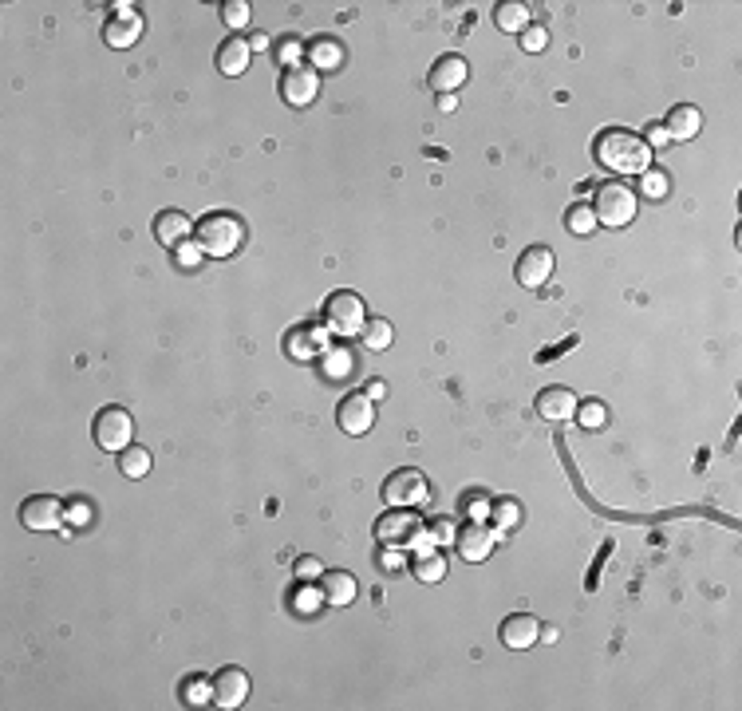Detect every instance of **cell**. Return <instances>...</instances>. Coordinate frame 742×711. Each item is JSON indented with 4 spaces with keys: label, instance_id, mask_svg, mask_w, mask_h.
I'll return each instance as SVG.
<instances>
[{
    "label": "cell",
    "instance_id": "484cf974",
    "mask_svg": "<svg viewBox=\"0 0 742 711\" xmlns=\"http://www.w3.org/2000/svg\"><path fill=\"white\" fill-rule=\"evenodd\" d=\"M360 336H364V344H367L371 352H383V348H391V336H395V332H391V325H387L383 316H371L367 325L360 328Z\"/></svg>",
    "mask_w": 742,
    "mask_h": 711
},
{
    "label": "cell",
    "instance_id": "cb8c5ba5",
    "mask_svg": "<svg viewBox=\"0 0 742 711\" xmlns=\"http://www.w3.org/2000/svg\"><path fill=\"white\" fill-rule=\"evenodd\" d=\"M494 24L501 32H521V28H530V8L521 0H506V5L494 8Z\"/></svg>",
    "mask_w": 742,
    "mask_h": 711
},
{
    "label": "cell",
    "instance_id": "836d02e7",
    "mask_svg": "<svg viewBox=\"0 0 742 711\" xmlns=\"http://www.w3.org/2000/svg\"><path fill=\"white\" fill-rule=\"evenodd\" d=\"M222 20L230 24V28H245V24H249V5H245V0H225V5H222Z\"/></svg>",
    "mask_w": 742,
    "mask_h": 711
},
{
    "label": "cell",
    "instance_id": "60d3db41",
    "mask_svg": "<svg viewBox=\"0 0 742 711\" xmlns=\"http://www.w3.org/2000/svg\"><path fill=\"white\" fill-rule=\"evenodd\" d=\"M67 521H76V526H83V521H91V502H71L67 506Z\"/></svg>",
    "mask_w": 742,
    "mask_h": 711
},
{
    "label": "cell",
    "instance_id": "52a82bcc",
    "mask_svg": "<svg viewBox=\"0 0 742 711\" xmlns=\"http://www.w3.org/2000/svg\"><path fill=\"white\" fill-rule=\"evenodd\" d=\"M64 518H67V506L59 502L56 494H32V498H24V502H20V521L28 530H36V533L56 530Z\"/></svg>",
    "mask_w": 742,
    "mask_h": 711
},
{
    "label": "cell",
    "instance_id": "d6986e66",
    "mask_svg": "<svg viewBox=\"0 0 742 711\" xmlns=\"http://www.w3.org/2000/svg\"><path fill=\"white\" fill-rule=\"evenodd\" d=\"M249 59H253V47H249V40H242V36H230V40L218 44V71L222 76H242L249 67Z\"/></svg>",
    "mask_w": 742,
    "mask_h": 711
},
{
    "label": "cell",
    "instance_id": "74e56055",
    "mask_svg": "<svg viewBox=\"0 0 742 711\" xmlns=\"http://www.w3.org/2000/svg\"><path fill=\"white\" fill-rule=\"evenodd\" d=\"M198 257H201V245H194V242H182V245H178V265H182V269H194Z\"/></svg>",
    "mask_w": 742,
    "mask_h": 711
},
{
    "label": "cell",
    "instance_id": "4fadbf2b",
    "mask_svg": "<svg viewBox=\"0 0 742 711\" xmlns=\"http://www.w3.org/2000/svg\"><path fill=\"white\" fill-rule=\"evenodd\" d=\"M553 261L557 257L549 245H530L518 257V284H525V289H541V284L553 277Z\"/></svg>",
    "mask_w": 742,
    "mask_h": 711
},
{
    "label": "cell",
    "instance_id": "5bb4252c",
    "mask_svg": "<svg viewBox=\"0 0 742 711\" xmlns=\"http://www.w3.org/2000/svg\"><path fill=\"white\" fill-rule=\"evenodd\" d=\"M115 8L119 12L103 24V40L111 44V47H130V44L139 40V32H142V20H139L135 5H115Z\"/></svg>",
    "mask_w": 742,
    "mask_h": 711
},
{
    "label": "cell",
    "instance_id": "44dd1931",
    "mask_svg": "<svg viewBox=\"0 0 742 711\" xmlns=\"http://www.w3.org/2000/svg\"><path fill=\"white\" fill-rule=\"evenodd\" d=\"M190 230H194V225H190V218H186L182 210H162L159 218H154V237H159L162 245L178 249L190 237Z\"/></svg>",
    "mask_w": 742,
    "mask_h": 711
},
{
    "label": "cell",
    "instance_id": "e0dca14e",
    "mask_svg": "<svg viewBox=\"0 0 742 711\" xmlns=\"http://www.w3.org/2000/svg\"><path fill=\"white\" fill-rule=\"evenodd\" d=\"M667 142H687V139H696L699 130H703V115H699V107H691V103H675L672 107V115H667Z\"/></svg>",
    "mask_w": 742,
    "mask_h": 711
},
{
    "label": "cell",
    "instance_id": "4316f807",
    "mask_svg": "<svg viewBox=\"0 0 742 711\" xmlns=\"http://www.w3.org/2000/svg\"><path fill=\"white\" fill-rule=\"evenodd\" d=\"M565 225H569V233H577V237H589L596 230V213L589 201H577V206H569L565 213Z\"/></svg>",
    "mask_w": 742,
    "mask_h": 711
},
{
    "label": "cell",
    "instance_id": "e575fe53",
    "mask_svg": "<svg viewBox=\"0 0 742 711\" xmlns=\"http://www.w3.org/2000/svg\"><path fill=\"white\" fill-rule=\"evenodd\" d=\"M320 601H325V592H316V589H308V581H301V589H296V613H316L320 609Z\"/></svg>",
    "mask_w": 742,
    "mask_h": 711
},
{
    "label": "cell",
    "instance_id": "d4e9b609",
    "mask_svg": "<svg viewBox=\"0 0 742 711\" xmlns=\"http://www.w3.org/2000/svg\"><path fill=\"white\" fill-rule=\"evenodd\" d=\"M119 470H123L127 479H142V474H150V450L135 447V443H130L127 450H119Z\"/></svg>",
    "mask_w": 742,
    "mask_h": 711
},
{
    "label": "cell",
    "instance_id": "f35d334b",
    "mask_svg": "<svg viewBox=\"0 0 742 711\" xmlns=\"http://www.w3.org/2000/svg\"><path fill=\"white\" fill-rule=\"evenodd\" d=\"M466 510H470V518H474V521H482V518L490 514V506H486V498H482V494L462 498V514H466Z\"/></svg>",
    "mask_w": 742,
    "mask_h": 711
},
{
    "label": "cell",
    "instance_id": "ba28073f",
    "mask_svg": "<svg viewBox=\"0 0 742 711\" xmlns=\"http://www.w3.org/2000/svg\"><path fill=\"white\" fill-rule=\"evenodd\" d=\"M336 423L344 435H367L371 423H376V399L367 391H352V396L340 399L336 407Z\"/></svg>",
    "mask_w": 742,
    "mask_h": 711
},
{
    "label": "cell",
    "instance_id": "6da1fadb",
    "mask_svg": "<svg viewBox=\"0 0 742 711\" xmlns=\"http://www.w3.org/2000/svg\"><path fill=\"white\" fill-rule=\"evenodd\" d=\"M593 159L613 174H644L652 166V150L636 130L628 127H608L593 142Z\"/></svg>",
    "mask_w": 742,
    "mask_h": 711
},
{
    "label": "cell",
    "instance_id": "f6af8a7d",
    "mask_svg": "<svg viewBox=\"0 0 742 711\" xmlns=\"http://www.w3.org/2000/svg\"><path fill=\"white\" fill-rule=\"evenodd\" d=\"M537 636H541L545 644H553V640H557V628H549V624H545V628H541V633H537Z\"/></svg>",
    "mask_w": 742,
    "mask_h": 711
},
{
    "label": "cell",
    "instance_id": "7bdbcfd3",
    "mask_svg": "<svg viewBox=\"0 0 742 711\" xmlns=\"http://www.w3.org/2000/svg\"><path fill=\"white\" fill-rule=\"evenodd\" d=\"M249 47H253V52H265V47H269V36H265V32L249 36Z\"/></svg>",
    "mask_w": 742,
    "mask_h": 711
},
{
    "label": "cell",
    "instance_id": "b9f144b4",
    "mask_svg": "<svg viewBox=\"0 0 742 711\" xmlns=\"http://www.w3.org/2000/svg\"><path fill=\"white\" fill-rule=\"evenodd\" d=\"M430 538H435V545H450L454 541V526L450 521H435V526H430Z\"/></svg>",
    "mask_w": 742,
    "mask_h": 711
},
{
    "label": "cell",
    "instance_id": "f1b7e54d",
    "mask_svg": "<svg viewBox=\"0 0 742 711\" xmlns=\"http://www.w3.org/2000/svg\"><path fill=\"white\" fill-rule=\"evenodd\" d=\"M640 190H644V198H652V201H664L667 194H672V178H667L664 170H644L640 174Z\"/></svg>",
    "mask_w": 742,
    "mask_h": 711
},
{
    "label": "cell",
    "instance_id": "f546056e",
    "mask_svg": "<svg viewBox=\"0 0 742 711\" xmlns=\"http://www.w3.org/2000/svg\"><path fill=\"white\" fill-rule=\"evenodd\" d=\"M572 415H577V423L584 427V431H601V427L608 423V407H604L601 399H589V403H581V407L572 411Z\"/></svg>",
    "mask_w": 742,
    "mask_h": 711
},
{
    "label": "cell",
    "instance_id": "ac0fdd59",
    "mask_svg": "<svg viewBox=\"0 0 742 711\" xmlns=\"http://www.w3.org/2000/svg\"><path fill=\"white\" fill-rule=\"evenodd\" d=\"M537 633H541V624H537L530 613H513L498 628V636H501V644H506V648H530L533 640H537Z\"/></svg>",
    "mask_w": 742,
    "mask_h": 711
},
{
    "label": "cell",
    "instance_id": "ab89813d",
    "mask_svg": "<svg viewBox=\"0 0 742 711\" xmlns=\"http://www.w3.org/2000/svg\"><path fill=\"white\" fill-rule=\"evenodd\" d=\"M644 135H648V139H644V142H648V150H652V147H655V150L667 147V130H664V123H648V130H644Z\"/></svg>",
    "mask_w": 742,
    "mask_h": 711
},
{
    "label": "cell",
    "instance_id": "ee69618b",
    "mask_svg": "<svg viewBox=\"0 0 742 711\" xmlns=\"http://www.w3.org/2000/svg\"><path fill=\"white\" fill-rule=\"evenodd\" d=\"M383 391H387V384H383V379H371V384H367V396H371V399H383Z\"/></svg>",
    "mask_w": 742,
    "mask_h": 711
},
{
    "label": "cell",
    "instance_id": "ffe728a7",
    "mask_svg": "<svg viewBox=\"0 0 742 711\" xmlns=\"http://www.w3.org/2000/svg\"><path fill=\"white\" fill-rule=\"evenodd\" d=\"M284 348H289L293 360H316L320 352H325V332H316V328H308V325H296L289 336H284Z\"/></svg>",
    "mask_w": 742,
    "mask_h": 711
},
{
    "label": "cell",
    "instance_id": "9a60e30c",
    "mask_svg": "<svg viewBox=\"0 0 742 711\" xmlns=\"http://www.w3.org/2000/svg\"><path fill=\"white\" fill-rule=\"evenodd\" d=\"M572 411H577V396H572L569 387H561V384L541 387V396H537V415H541L545 423H565V419H572Z\"/></svg>",
    "mask_w": 742,
    "mask_h": 711
},
{
    "label": "cell",
    "instance_id": "277c9868",
    "mask_svg": "<svg viewBox=\"0 0 742 711\" xmlns=\"http://www.w3.org/2000/svg\"><path fill=\"white\" fill-rule=\"evenodd\" d=\"M596 222L613 225V230H620V225H628L632 218H636V194L624 186V182H604L601 190H596Z\"/></svg>",
    "mask_w": 742,
    "mask_h": 711
},
{
    "label": "cell",
    "instance_id": "83f0119b",
    "mask_svg": "<svg viewBox=\"0 0 742 711\" xmlns=\"http://www.w3.org/2000/svg\"><path fill=\"white\" fill-rule=\"evenodd\" d=\"M415 573L418 581H427V585H435V581L447 577V562H442V553L438 550H430V553H418V562H415Z\"/></svg>",
    "mask_w": 742,
    "mask_h": 711
},
{
    "label": "cell",
    "instance_id": "3957f363",
    "mask_svg": "<svg viewBox=\"0 0 742 711\" xmlns=\"http://www.w3.org/2000/svg\"><path fill=\"white\" fill-rule=\"evenodd\" d=\"M325 325L328 332H336V336H356L364 325H367V308L360 301V293L352 289H336L325 301Z\"/></svg>",
    "mask_w": 742,
    "mask_h": 711
},
{
    "label": "cell",
    "instance_id": "7402d4cb",
    "mask_svg": "<svg viewBox=\"0 0 742 711\" xmlns=\"http://www.w3.org/2000/svg\"><path fill=\"white\" fill-rule=\"evenodd\" d=\"M340 59H344L340 40H332V36H316V40H308V67L332 71V67H340Z\"/></svg>",
    "mask_w": 742,
    "mask_h": 711
},
{
    "label": "cell",
    "instance_id": "5b68a950",
    "mask_svg": "<svg viewBox=\"0 0 742 711\" xmlns=\"http://www.w3.org/2000/svg\"><path fill=\"white\" fill-rule=\"evenodd\" d=\"M418 533H423V521H418V514H407V506L391 510L376 521V541L387 545V550H411Z\"/></svg>",
    "mask_w": 742,
    "mask_h": 711
},
{
    "label": "cell",
    "instance_id": "d590c367",
    "mask_svg": "<svg viewBox=\"0 0 742 711\" xmlns=\"http://www.w3.org/2000/svg\"><path fill=\"white\" fill-rule=\"evenodd\" d=\"M545 44H549V32L541 28V24L521 28V47H525V52H545Z\"/></svg>",
    "mask_w": 742,
    "mask_h": 711
},
{
    "label": "cell",
    "instance_id": "7a4b0ae2",
    "mask_svg": "<svg viewBox=\"0 0 742 711\" xmlns=\"http://www.w3.org/2000/svg\"><path fill=\"white\" fill-rule=\"evenodd\" d=\"M194 233H198V245H201V253H210V257H230L237 253V245L245 242V225L237 213H206L198 225H194Z\"/></svg>",
    "mask_w": 742,
    "mask_h": 711
},
{
    "label": "cell",
    "instance_id": "8d00e7d4",
    "mask_svg": "<svg viewBox=\"0 0 742 711\" xmlns=\"http://www.w3.org/2000/svg\"><path fill=\"white\" fill-rule=\"evenodd\" d=\"M296 577H301V581H316V577H325V565H320L316 557H301V562H296Z\"/></svg>",
    "mask_w": 742,
    "mask_h": 711
},
{
    "label": "cell",
    "instance_id": "8fae6325",
    "mask_svg": "<svg viewBox=\"0 0 742 711\" xmlns=\"http://www.w3.org/2000/svg\"><path fill=\"white\" fill-rule=\"evenodd\" d=\"M454 545H459V557L462 562H486L498 545V530L486 526V521H466V526L454 533Z\"/></svg>",
    "mask_w": 742,
    "mask_h": 711
},
{
    "label": "cell",
    "instance_id": "2e32d148",
    "mask_svg": "<svg viewBox=\"0 0 742 711\" xmlns=\"http://www.w3.org/2000/svg\"><path fill=\"white\" fill-rule=\"evenodd\" d=\"M466 76H470V64H466L462 56H442V59H435V67H430V88L442 91V95H454L466 83Z\"/></svg>",
    "mask_w": 742,
    "mask_h": 711
},
{
    "label": "cell",
    "instance_id": "7c38bea8",
    "mask_svg": "<svg viewBox=\"0 0 742 711\" xmlns=\"http://www.w3.org/2000/svg\"><path fill=\"white\" fill-rule=\"evenodd\" d=\"M245 696H249V675H245L242 668H222V672H213V680H210V704L233 711V707L245 704Z\"/></svg>",
    "mask_w": 742,
    "mask_h": 711
},
{
    "label": "cell",
    "instance_id": "1f68e13d",
    "mask_svg": "<svg viewBox=\"0 0 742 711\" xmlns=\"http://www.w3.org/2000/svg\"><path fill=\"white\" fill-rule=\"evenodd\" d=\"M490 514H494L498 530H513V526H518V521H521V506L513 502V498H498V502H494V510H490Z\"/></svg>",
    "mask_w": 742,
    "mask_h": 711
},
{
    "label": "cell",
    "instance_id": "4dcf8cb0",
    "mask_svg": "<svg viewBox=\"0 0 742 711\" xmlns=\"http://www.w3.org/2000/svg\"><path fill=\"white\" fill-rule=\"evenodd\" d=\"M320 356H325V376H332V379L352 376L356 360H352V352H348V348H328V352H320Z\"/></svg>",
    "mask_w": 742,
    "mask_h": 711
},
{
    "label": "cell",
    "instance_id": "d6a6232c",
    "mask_svg": "<svg viewBox=\"0 0 742 711\" xmlns=\"http://www.w3.org/2000/svg\"><path fill=\"white\" fill-rule=\"evenodd\" d=\"M301 56H308V44L301 40V36H284V40H281V64L296 67V64H301Z\"/></svg>",
    "mask_w": 742,
    "mask_h": 711
},
{
    "label": "cell",
    "instance_id": "30bf717a",
    "mask_svg": "<svg viewBox=\"0 0 742 711\" xmlns=\"http://www.w3.org/2000/svg\"><path fill=\"white\" fill-rule=\"evenodd\" d=\"M427 498V479L418 470H395L387 482H383V502H387L391 510H399V506H418Z\"/></svg>",
    "mask_w": 742,
    "mask_h": 711
},
{
    "label": "cell",
    "instance_id": "9c48e42d",
    "mask_svg": "<svg viewBox=\"0 0 742 711\" xmlns=\"http://www.w3.org/2000/svg\"><path fill=\"white\" fill-rule=\"evenodd\" d=\"M281 95L289 107H308L320 95V71L308 67V64L284 67L281 71Z\"/></svg>",
    "mask_w": 742,
    "mask_h": 711
},
{
    "label": "cell",
    "instance_id": "603a6c76",
    "mask_svg": "<svg viewBox=\"0 0 742 711\" xmlns=\"http://www.w3.org/2000/svg\"><path fill=\"white\" fill-rule=\"evenodd\" d=\"M320 581H325V589H320V592H325V601L336 604V609H340V604H352L356 592H360V589H356V577L344 573V569H336V573H325Z\"/></svg>",
    "mask_w": 742,
    "mask_h": 711
},
{
    "label": "cell",
    "instance_id": "8992f818",
    "mask_svg": "<svg viewBox=\"0 0 742 711\" xmlns=\"http://www.w3.org/2000/svg\"><path fill=\"white\" fill-rule=\"evenodd\" d=\"M130 435H135V423H130V415L123 407H103L99 415H95V443H99L103 450H111V455L127 450Z\"/></svg>",
    "mask_w": 742,
    "mask_h": 711
}]
</instances>
